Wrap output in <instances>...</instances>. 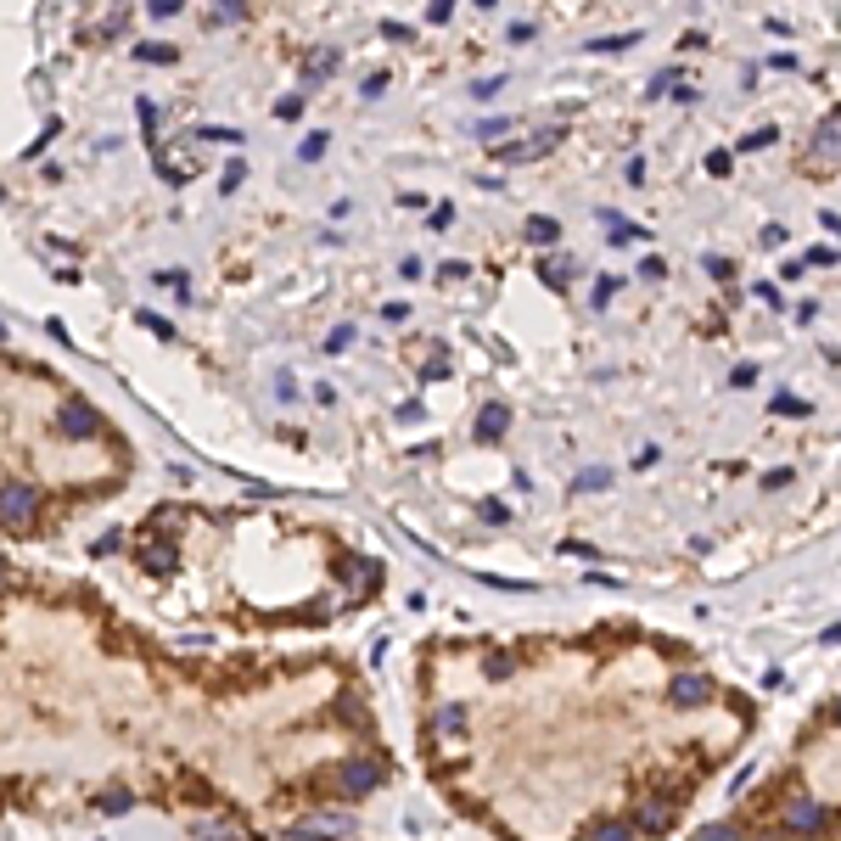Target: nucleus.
<instances>
[{"label":"nucleus","instance_id":"f257e3e1","mask_svg":"<svg viewBox=\"0 0 841 841\" xmlns=\"http://www.w3.org/2000/svg\"><path fill=\"white\" fill-rule=\"evenodd\" d=\"M830 825H836V813L813 797H791V808H785V830L791 836H825Z\"/></svg>","mask_w":841,"mask_h":841},{"label":"nucleus","instance_id":"f03ea898","mask_svg":"<svg viewBox=\"0 0 841 841\" xmlns=\"http://www.w3.org/2000/svg\"><path fill=\"white\" fill-rule=\"evenodd\" d=\"M152 163H157V174H163V180H174V186H186L191 174L202 169L191 146H152Z\"/></svg>","mask_w":841,"mask_h":841},{"label":"nucleus","instance_id":"7ed1b4c3","mask_svg":"<svg viewBox=\"0 0 841 841\" xmlns=\"http://www.w3.org/2000/svg\"><path fill=\"white\" fill-rule=\"evenodd\" d=\"M337 785H343V797H365V791H376V785H382V763H371V757H354V763H343V769H337Z\"/></svg>","mask_w":841,"mask_h":841},{"label":"nucleus","instance_id":"20e7f679","mask_svg":"<svg viewBox=\"0 0 841 841\" xmlns=\"http://www.w3.org/2000/svg\"><path fill=\"white\" fill-rule=\"evenodd\" d=\"M0 511H6V528H29L34 522V488L29 483H6V505H0Z\"/></svg>","mask_w":841,"mask_h":841},{"label":"nucleus","instance_id":"39448f33","mask_svg":"<svg viewBox=\"0 0 841 841\" xmlns=\"http://www.w3.org/2000/svg\"><path fill=\"white\" fill-rule=\"evenodd\" d=\"M668 696L679 701V707H701V701L713 696V685H707V679H701V673H679V679H673V685H668Z\"/></svg>","mask_w":841,"mask_h":841},{"label":"nucleus","instance_id":"423d86ee","mask_svg":"<svg viewBox=\"0 0 841 841\" xmlns=\"http://www.w3.org/2000/svg\"><path fill=\"white\" fill-rule=\"evenodd\" d=\"M62 432H68V438H96L101 421H96L90 404H68V410H62Z\"/></svg>","mask_w":841,"mask_h":841},{"label":"nucleus","instance_id":"0eeeda50","mask_svg":"<svg viewBox=\"0 0 841 841\" xmlns=\"http://www.w3.org/2000/svg\"><path fill=\"white\" fill-rule=\"evenodd\" d=\"M550 146H556V129H539V135L522 141V146H499V157H505V163H528V157H544Z\"/></svg>","mask_w":841,"mask_h":841},{"label":"nucleus","instance_id":"6e6552de","mask_svg":"<svg viewBox=\"0 0 841 841\" xmlns=\"http://www.w3.org/2000/svg\"><path fill=\"white\" fill-rule=\"evenodd\" d=\"M668 825H673V802H668V797H656V802H645V808H640V830L662 836Z\"/></svg>","mask_w":841,"mask_h":841},{"label":"nucleus","instance_id":"1a4fd4ad","mask_svg":"<svg viewBox=\"0 0 841 841\" xmlns=\"http://www.w3.org/2000/svg\"><path fill=\"white\" fill-rule=\"evenodd\" d=\"M813 152H819V157H830V163H841V118L819 124V141H813Z\"/></svg>","mask_w":841,"mask_h":841},{"label":"nucleus","instance_id":"9d476101","mask_svg":"<svg viewBox=\"0 0 841 841\" xmlns=\"http://www.w3.org/2000/svg\"><path fill=\"white\" fill-rule=\"evenodd\" d=\"M505 421H511V415H505V404H488V410L477 415V438H483V443H494L499 432H505Z\"/></svg>","mask_w":841,"mask_h":841},{"label":"nucleus","instance_id":"9b49d317","mask_svg":"<svg viewBox=\"0 0 841 841\" xmlns=\"http://www.w3.org/2000/svg\"><path fill=\"white\" fill-rule=\"evenodd\" d=\"M528 242H533V247H550V242H561V225H556L550 214H533V219H528Z\"/></svg>","mask_w":841,"mask_h":841},{"label":"nucleus","instance_id":"f8f14e48","mask_svg":"<svg viewBox=\"0 0 841 841\" xmlns=\"http://www.w3.org/2000/svg\"><path fill=\"white\" fill-rule=\"evenodd\" d=\"M432 729H438V735H460V729H466V707H460V701H449V707H438V718H432Z\"/></svg>","mask_w":841,"mask_h":841},{"label":"nucleus","instance_id":"ddd939ff","mask_svg":"<svg viewBox=\"0 0 841 841\" xmlns=\"http://www.w3.org/2000/svg\"><path fill=\"white\" fill-rule=\"evenodd\" d=\"M191 841H242L230 825H219V819H202V825H191Z\"/></svg>","mask_w":841,"mask_h":841},{"label":"nucleus","instance_id":"4468645a","mask_svg":"<svg viewBox=\"0 0 841 841\" xmlns=\"http://www.w3.org/2000/svg\"><path fill=\"white\" fill-rule=\"evenodd\" d=\"M146 567H152V572H174V550H169V539H152V550H146Z\"/></svg>","mask_w":841,"mask_h":841},{"label":"nucleus","instance_id":"2eb2a0df","mask_svg":"<svg viewBox=\"0 0 841 841\" xmlns=\"http://www.w3.org/2000/svg\"><path fill=\"white\" fill-rule=\"evenodd\" d=\"M135 57H141V62H174L180 51H174V45H163V40H146V45H135Z\"/></svg>","mask_w":841,"mask_h":841},{"label":"nucleus","instance_id":"dca6fc26","mask_svg":"<svg viewBox=\"0 0 841 841\" xmlns=\"http://www.w3.org/2000/svg\"><path fill=\"white\" fill-rule=\"evenodd\" d=\"M337 62H343L337 51H320V57H309V62H303V79H326V73L337 68Z\"/></svg>","mask_w":841,"mask_h":841},{"label":"nucleus","instance_id":"f3484780","mask_svg":"<svg viewBox=\"0 0 841 841\" xmlns=\"http://www.w3.org/2000/svg\"><path fill=\"white\" fill-rule=\"evenodd\" d=\"M690 841H746V836H741V830H735V825H701V830H696V836H690Z\"/></svg>","mask_w":841,"mask_h":841},{"label":"nucleus","instance_id":"a211bd4d","mask_svg":"<svg viewBox=\"0 0 841 841\" xmlns=\"http://www.w3.org/2000/svg\"><path fill=\"white\" fill-rule=\"evenodd\" d=\"M780 135L774 129H752V135H741V152H763V146H774Z\"/></svg>","mask_w":841,"mask_h":841},{"label":"nucleus","instance_id":"6ab92c4d","mask_svg":"<svg viewBox=\"0 0 841 841\" xmlns=\"http://www.w3.org/2000/svg\"><path fill=\"white\" fill-rule=\"evenodd\" d=\"M191 141H219V146H236V141H242V135H236V129H197V135H191Z\"/></svg>","mask_w":841,"mask_h":841},{"label":"nucleus","instance_id":"aec40b11","mask_svg":"<svg viewBox=\"0 0 841 841\" xmlns=\"http://www.w3.org/2000/svg\"><path fill=\"white\" fill-rule=\"evenodd\" d=\"M617 286H623L617 275H606V281H595V309H606V303L617 298Z\"/></svg>","mask_w":841,"mask_h":841},{"label":"nucleus","instance_id":"412c9836","mask_svg":"<svg viewBox=\"0 0 841 841\" xmlns=\"http://www.w3.org/2000/svg\"><path fill=\"white\" fill-rule=\"evenodd\" d=\"M483 668H488V679H505V673H511V656H505V651H488Z\"/></svg>","mask_w":841,"mask_h":841},{"label":"nucleus","instance_id":"4be33fe9","mask_svg":"<svg viewBox=\"0 0 841 841\" xmlns=\"http://www.w3.org/2000/svg\"><path fill=\"white\" fill-rule=\"evenodd\" d=\"M606 483H612V471L606 466H589L584 477H578V488H606Z\"/></svg>","mask_w":841,"mask_h":841},{"label":"nucleus","instance_id":"5701e85b","mask_svg":"<svg viewBox=\"0 0 841 841\" xmlns=\"http://www.w3.org/2000/svg\"><path fill=\"white\" fill-rule=\"evenodd\" d=\"M343 578H354V584H365V578H376L371 561H343Z\"/></svg>","mask_w":841,"mask_h":841},{"label":"nucleus","instance_id":"b1692460","mask_svg":"<svg viewBox=\"0 0 841 841\" xmlns=\"http://www.w3.org/2000/svg\"><path fill=\"white\" fill-rule=\"evenodd\" d=\"M544 275H550L556 286H567V281H572V258H556V264H544Z\"/></svg>","mask_w":841,"mask_h":841},{"label":"nucleus","instance_id":"393cba45","mask_svg":"<svg viewBox=\"0 0 841 841\" xmlns=\"http://www.w3.org/2000/svg\"><path fill=\"white\" fill-rule=\"evenodd\" d=\"M774 410H780V415H808V404H802L797 393H780V399H774Z\"/></svg>","mask_w":841,"mask_h":841},{"label":"nucleus","instance_id":"a878e982","mask_svg":"<svg viewBox=\"0 0 841 841\" xmlns=\"http://www.w3.org/2000/svg\"><path fill=\"white\" fill-rule=\"evenodd\" d=\"M628 836H634V830H628V825H600V830H595V836H589V841H628Z\"/></svg>","mask_w":841,"mask_h":841},{"label":"nucleus","instance_id":"bb28decb","mask_svg":"<svg viewBox=\"0 0 841 841\" xmlns=\"http://www.w3.org/2000/svg\"><path fill=\"white\" fill-rule=\"evenodd\" d=\"M242 157H230V163H225V191H236V186H242Z\"/></svg>","mask_w":841,"mask_h":841},{"label":"nucleus","instance_id":"cd10ccee","mask_svg":"<svg viewBox=\"0 0 841 841\" xmlns=\"http://www.w3.org/2000/svg\"><path fill=\"white\" fill-rule=\"evenodd\" d=\"M348 343H354V326H337V331L326 337V348H331V354H337V348H348Z\"/></svg>","mask_w":841,"mask_h":841},{"label":"nucleus","instance_id":"c85d7f7f","mask_svg":"<svg viewBox=\"0 0 841 841\" xmlns=\"http://www.w3.org/2000/svg\"><path fill=\"white\" fill-rule=\"evenodd\" d=\"M303 113V96H286V101H275V118H298Z\"/></svg>","mask_w":841,"mask_h":841},{"label":"nucleus","instance_id":"c756f323","mask_svg":"<svg viewBox=\"0 0 841 841\" xmlns=\"http://www.w3.org/2000/svg\"><path fill=\"white\" fill-rule=\"evenodd\" d=\"M623 45H634V34H612V40H595L589 51H623Z\"/></svg>","mask_w":841,"mask_h":841},{"label":"nucleus","instance_id":"7c9ffc66","mask_svg":"<svg viewBox=\"0 0 841 841\" xmlns=\"http://www.w3.org/2000/svg\"><path fill=\"white\" fill-rule=\"evenodd\" d=\"M135 113H141V124H146V135H152V129H157V107H152V101H135Z\"/></svg>","mask_w":841,"mask_h":841},{"label":"nucleus","instance_id":"2f4dec72","mask_svg":"<svg viewBox=\"0 0 841 841\" xmlns=\"http://www.w3.org/2000/svg\"><path fill=\"white\" fill-rule=\"evenodd\" d=\"M320 152H326V135H309V141H303V163H314Z\"/></svg>","mask_w":841,"mask_h":841},{"label":"nucleus","instance_id":"473e14b6","mask_svg":"<svg viewBox=\"0 0 841 841\" xmlns=\"http://www.w3.org/2000/svg\"><path fill=\"white\" fill-rule=\"evenodd\" d=\"M146 12H152V17H174V12H180V0H152Z\"/></svg>","mask_w":841,"mask_h":841},{"label":"nucleus","instance_id":"72a5a7b5","mask_svg":"<svg viewBox=\"0 0 841 841\" xmlns=\"http://www.w3.org/2000/svg\"><path fill=\"white\" fill-rule=\"evenodd\" d=\"M247 12V6H236V0H225V6H219V17H214V23H236V17H242Z\"/></svg>","mask_w":841,"mask_h":841},{"label":"nucleus","instance_id":"f704fd0d","mask_svg":"<svg viewBox=\"0 0 841 841\" xmlns=\"http://www.w3.org/2000/svg\"><path fill=\"white\" fill-rule=\"evenodd\" d=\"M387 90V73H365V96H382Z\"/></svg>","mask_w":841,"mask_h":841},{"label":"nucleus","instance_id":"c9c22d12","mask_svg":"<svg viewBox=\"0 0 841 841\" xmlns=\"http://www.w3.org/2000/svg\"><path fill=\"white\" fill-rule=\"evenodd\" d=\"M141 320H146V331H157V337H174L169 320H157V314H141Z\"/></svg>","mask_w":841,"mask_h":841},{"label":"nucleus","instance_id":"e433bc0d","mask_svg":"<svg viewBox=\"0 0 841 841\" xmlns=\"http://www.w3.org/2000/svg\"><path fill=\"white\" fill-rule=\"evenodd\" d=\"M707 174H729V152H713V157H707Z\"/></svg>","mask_w":841,"mask_h":841},{"label":"nucleus","instance_id":"4c0bfd02","mask_svg":"<svg viewBox=\"0 0 841 841\" xmlns=\"http://www.w3.org/2000/svg\"><path fill=\"white\" fill-rule=\"evenodd\" d=\"M830 718H836V724H841V701H836V713H830Z\"/></svg>","mask_w":841,"mask_h":841}]
</instances>
